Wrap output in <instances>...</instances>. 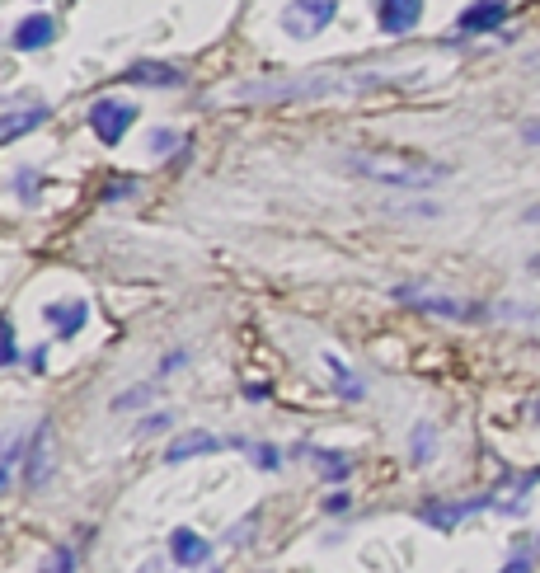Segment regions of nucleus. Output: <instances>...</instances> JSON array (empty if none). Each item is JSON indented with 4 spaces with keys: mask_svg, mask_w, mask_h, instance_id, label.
<instances>
[{
    "mask_svg": "<svg viewBox=\"0 0 540 573\" xmlns=\"http://www.w3.org/2000/svg\"><path fill=\"white\" fill-rule=\"evenodd\" d=\"M132 123H137V109H132L127 99H99V104L90 109L94 137L108 141V146H113V141H123V137H127V127H132Z\"/></svg>",
    "mask_w": 540,
    "mask_h": 573,
    "instance_id": "7ed1b4c3",
    "label": "nucleus"
},
{
    "mask_svg": "<svg viewBox=\"0 0 540 573\" xmlns=\"http://www.w3.org/2000/svg\"><path fill=\"white\" fill-rule=\"evenodd\" d=\"M531 66H540V52H536V57H531Z\"/></svg>",
    "mask_w": 540,
    "mask_h": 573,
    "instance_id": "f3484780",
    "label": "nucleus"
},
{
    "mask_svg": "<svg viewBox=\"0 0 540 573\" xmlns=\"http://www.w3.org/2000/svg\"><path fill=\"white\" fill-rule=\"evenodd\" d=\"M174 141H179L174 132H151V151H170Z\"/></svg>",
    "mask_w": 540,
    "mask_h": 573,
    "instance_id": "dca6fc26",
    "label": "nucleus"
},
{
    "mask_svg": "<svg viewBox=\"0 0 540 573\" xmlns=\"http://www.w3.org/2000/svg\"><path fill=\"white\" fill-rule=\"evenodd\" d=\"M254 456H259L263 470H278V451H273V447H254Z\"/></svg>",
    "mask_w": 540,
    "mask_h": 573,
    "instance_id": "2eb2a0df",
    "label": "nucleus"
},
{
    "mask_svg": "<svg viewBox=\"0 0 540 573\" xmlns=\"http://www.w3.org/2000/svg\"><path fill=\"white\" fill-rule=\"evenodd\" d=\"M353 170L376 179V184L390 188H437L447 179L442 165H428V160H414V155H353Z\"/></svg>",
    "mask_w": 540,
    "mask_h": 573,
    "instance_id": "f257e3e1",
    "label": "nucleus"
},
{
    "mask_svg": "<svg viewBox=\"0 0 540 573\" xmlns=\"http://www.w3.org/2000/svg\"><path fill=\"white\" fill-rule=\"evenodd\" d=\"M334 15H339V0H292L282 10V29L292 38H315L320 29L334 24Z\"/></svg>",
    "mask_w": 540,
    "mask_h": 573,
    "instance_id": "f03ea898",
    "label": "nucleus"
},
{
    "mask_svg": "<svg viewBox=\"0 0 540 573\" xmlns=\"http://www.w3.org/2000/svg\"><path fill=\"white\" fill-rule=\"evenodd\" d=\"M320 367L334 376V390H339L343 400H362V395H367V390H362V381H357V376L348 372V367H343L334 353H320Z\"/></svg>",
    "mask_w": 540,
    "mask_h": 573,
    "instance_id": "9b49d317",
    "label": "nucleus"
},
{
    "mask_svg": "<svg viewBox=\"0 0 540 573\" xmlns=\"http://www.w3.org/2000/svg\"><path fill=\"white\" fill-rule=\"evenodd\" d=\"M508 19V5L503 0H475L470 10L461 15V33H489Z\"/></svg>",
    "mask_w": 540,
    "mask_h": 573,
    "instance_id": "6e6552de",
    "label": "nucleus"
},
{
    "mask_svg": "<svg viewBox=\"0 0 540 573\" xmlns=\"http://www.w3.org/2000/svg\"><path fill=\"white\" fill-rule=\"evenodd\" d=\"M381 10V29L390 33V38H404V33H414L418 29V19H423V0H381L376 5Z\"/></svg>",
    "mask_w": 540,
    "mask_h": 573,
    "instance_id": "39448f33",
    "label": "nucleus"
},
{
    "mask_svg": "<svg viewBox=\"0 0 540 573\" xmlns=\"http://www.w3.org/2000/svg\"><path fill=\"white\" fill-rule=\"evenodd\" d=\"M536 268H540V259H536Z\"/></svg>",
    "mask_w": 540,
    "mask_h": 573,
    "instance_id": "a211bd4d",
    "label": "nucleus"
},
{
    "mask_svg": "<svg viewBox=\"0 0 540 573\" xmlns=\"http://www.w3.org/2000/svg\"><path fill=\"white\" fill-rule=\"evenodd\" d=\"M15 362V334H10V320L0 315V367H10Z\"/></svg>",
    "mask_w": 540,
    "mask_h": 573,
    "instance_id": "4468645a",
    "label": "nucleus"
},
{
    "mask_svg": "<svg viewBox=\"0 0 540 573\" xmlns=\"http://www.w3.org/2000/svg\"><path fill=\"white\" fill-rule=\"evenodd\" d=\"M395 301L428 310V315H451V320H465V315H470L465 301H456V296H447V292H432V287H395Z\"/></svg>",
    "mask_w": 540,
    "mask_h": 573,
    "instance_id": "20e7f679",
    "label": "nucleus"
},
{
    "mask_svg": "<svg viewBox=\"0 0 540 573\" xmlns=\"http://www.w3.org/2000/svg\"><path fill=\"white\" fill-rule=\"evenodd\" d=\"M47 118V109H29V113H10L5 123H0V141H10V137H19V132H33V127Z\"/></svg>",
    "mask_w": 540,
    "mask_h": 573,
    "instance_id": "ddd939ff",
    "label": "nucleus"
},
{
    "mask_svg": "<svg viewBox=\"0 0 540 573\" xmlns=\"http://www.w3.org/2000/svg\"><path fill=\"white\" fill-rule=\"evenodd\" d=\"M52 38H57V19H52V15L19 19V29H15V47H19V52H38V47H47Z\"/></svg>",
    "mask_w": 540,
    "mask_h": 573,
    "instance_id": "423d86ee",
    "label": "nucleus"
},
{
    "mask_svg": "<svg viewBox=\"0 0 540 573\" xmlns=\"http://www.w3.org/2000/svg\"><path fill=\"white\" fill-rule=\"evenodd\" d=\"M170 555L179 559V564H202V559L212 555V545L202 541L198 531H174V536H170Z\"/></svg>",
    "mask_w": 540,
    "mask_h": 573,
    "instance_id": "1a4fd4ad",
    "label": "nucleus"
},
{
    "mask_svg": "<svg viewBox=\"0 0 540 573\" xmlns=\"http://www.w3.org/2000/svg\"><path fill=\"white\" fill-rule=\"evenodd\" d=\"M43 315L57 334H80V325H85V306H80V301H57V306H47Z\"/></svg>",
    "mask_w": 540,
    "mask_h": 573,
    "instance_id": "9d476101",
    "label": "nucleus"
},
{
    "mask_svg": "<svg viewBox=\"0 0 540 573\" xmlns=\"http://www.w3.org/2000/svg\"><path fill=\"white\" fill-rule=\"evenodd\" d=\"M132 80H151V85H160V90H170V85H179V71L174 66H160V62H141V66H132Z\"/></svg>",
    "mask_w": 540,
    "mask_h": 573,
    "instance_id": "f8f14e48",
    "label": "nucleus"
},
{
    "mask_svg": "<svg viewBox=\"0 0 540 573\" xmlns=\"http://www.w3.org/2000/svg\"><path fill=\"white\" fill-rule=\"evenodd\" d=\"M226 447V437H216V433H188V437H179L170 451H165V461L170 465H184V461H193V456H212V451H221Z\"/></svg>",
    "mask_w": 540,
    "mask_h": 573,
    "instance_id": "0eeeda50",
    "label": "nucleus"
}]
</instances>
